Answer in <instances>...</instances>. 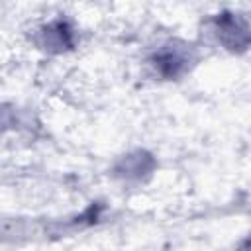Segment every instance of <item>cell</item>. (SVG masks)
<instances>
[{
    "label": "cell",
    "instance_id": "1",
    "mask_svg": "<svg viewBox=\"0 0 251 251\" xmlns=\"http://www.w3.org/2000/svg\"><path fill=\"white\" fill-rule=\"evenodd\" d=\"M184 63H186V59L176 49H173V51L171 49H165V51H161L155 57V67L159 69L161 75H165L169 78L178 76L184 71Z\"/></svg>",
    "mask_w": 251,
    "mask_h": 251
}]
</instances>
